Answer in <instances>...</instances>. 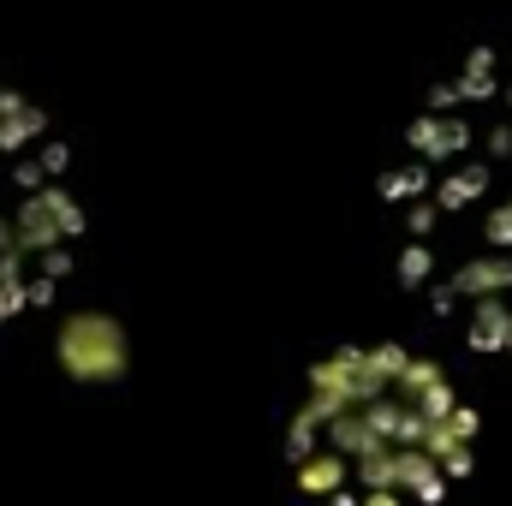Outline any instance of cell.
<instances>
[{
    "label": "cell",
    "instance_id": "cell-1",
    "mask_svg": "<svg viewBox=\"0 0 512 506\" xmlns=\"http://www.w3.org/2000/svg\"><path fill=\"white\" fill-rule=\"evenodd\" d=\"M376 227L405 310L512 376V36L423 90L376 179Z\"/></svg>",
    "mask_w": 512,
    "mask_h": 506
},
{
    "label": "cell",
    "instance_id": "cell-2",
    "mask_svg": "<svg viewBox=\"0 0 512 506\" xmlns=\"http://www.w3.org/2000/svg\"><path fill=\"white\" fill-rule=\"evenodd\" d=\"M84 197L48 114L0 78V340L42 316L78 274Z\"/></svg>",
    "mask_w": 512,
    "mask_h": 506
}]
</instances>
